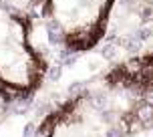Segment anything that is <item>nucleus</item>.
<instances>
[{"label":"nucleus","instance_id":"nucleus-4","mask_svg":"<svg viewBox=\"0 0 153 137\" xmlns=\"http://www.w3.org/2000/svg\"><path fill=\"white\" fill-rule=\"evenodd\" d=\"M123 12L141 26H153V0H121Z\"/></svg>","mask_w":153,"mask_h":137},{"label":"nucleus","instance_id":"nucleus-1","mask_svg":"<svg viewBox=\"0 0 153 137\" xmlns=\"http://www.w3.org/2000/svg\"><path fill=\"white\" fill-rule=\"evenodd\" d=\"M153 131V51L119 61L38 125L34 137H137Z\"/></svg>","mask_w":153,"mask_h":137},{"label":"nucleus","instance_id":"nucleus-2","mask_svg":"<svg viewBox=\"0 0 153 137\" xmlns=\"http://www.w3.org/2000/svg\"><path fill=\"white\" fill-rule=\"evenodd\" d=\"M45 57L30 40L28 16L0 2V95L30 97L46 77Z\"/></svg>","mask_w":153,"mask_h":137},{"label":"nucleus","instance_id":"nucleus-5","mask_svg":"<svg viewBox=\"0 0 153 137\" xmlns=\"http://www.w3.org/2000/svg\"><path fill=\"white\" fill-rule=\"evenodd\" d=\"M0 2L10 6V8H14V10H18V12H22L26 16H30L32 10L34 8H40L45 0H0Z\"/></svg>","mask_w":153,"mask_h":137},{"label":"nucleus","instance_id":"nucleus-3","mask_svg":"<svg viewBox=\"0 0 153 137\" xmlns=\"http://www.w3.org/2000/svg\"><path fill=\"white\" fill-rule=\"evenodd\" d=\"M115 4L117 0H45L40 12L67 53H89L105 36Z\"/></svg>","mask_w":153,"mask_h":137}]
</instances>
